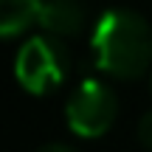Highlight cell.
Returning a JSON list of instances; mask_svg holds the SVG:
<instances>
[{
    "label": "cell",
    "mask_w": 152,
    "mask_h": 152,
    "mask_svg": "<svg viewBox=\"0 0 152 152\" xmlns=\"http://www.w3.org/2000/svg\"><path fill=\"white\" fill-rule=\"evenodd\" d=\"M90 51L99 71L115 79H135L152 62V28L135 11H104L93 28Z\"/></svg>",
    "instance_id": "6da1fadb"
},
{
    "label": "cell",
    "mask_w": 152,
    "mask_h": 152,
    "mask_svg": "<svg viewBox=\"0 0 152 152\" xmlns=\"http://www.w3.org/2000/svg\"><path fill=\"white\" fill-rule=\"evenodd\" d=\"M68 68H71L68 51L62 48L59 37H51V34L31 37L17 51L14 59L17 82L34 96H42V93H51L54 87H59L62 79L68 76Z\"/></svg>",
    "instance_id": "7a4b0ae2"
},
{
    "label": "cell",
    "mask_w": 152,
    "mask_h": 152,
    "mask_svg": "<svg viewBox=\"0 0 152 152\" xmlns=\"http://www.w3.org/2000/svg\"><path fill=\"white\" fill-rule=\"evenodd\" d=\"M115 113H118V102H115L113 90L96 79L82 82L68 99V127L82 138H99L113 127Z\"/></svg>",
    "instance_id": "3957f363"
},
{
    "label": "cell",
    "mask_w": 152,
    "mask_h": 152,
    "mask_svg": "<svg viewBox=\"0 0 152 152\" xmlns=\"http://www.w3.org/2000/svg\"><path fill=\"white\" fill-rule=\"evenodd\" d=\"M87 11L82 0H45L39 11V26L51 37H76L85 28Z\"/></svg>",
    "instance_id": "277c9868"
},
{
    "label": "cell",
    "mask_w": 152,
    "mask_h": 152,
    "mask_svg": "<svg viewBox=\"0 0 152 152\" xmlns=\"http://www.w3.org/2000/svg\"><path fill=\"white\" fill-rule=\"evenodd\" d=\"M45 0H0V31L3 37H17L31 23L39 20Z\"/></svg>",
    "instance_id": "5b68a950"
},
{
    "label": "cell",
    "mask_w": 152,
    "mask_h": 152,
    "mask_svg": "<svg viewBox=\"0 0 152 152\" xmlns=\"http://www.w3.org/2000/svg\"><path fill=\"white\" fill-rule=\"evenodd\" d=\"M138 141L152 149V113H144V118L138 121Z\"/></svg>",
    "instance_id": "8992f818"
},
{
    "label": "cell",
    "mask_w": 152,
    "mask_h": 152,
    "mask_svg": "<svg viewBox=\"0 0 152 152\" xmlns=\"http://www.w3.org/2000/svg\"><path fill=\"white\" fill-rule=\"evenodd\" d=\"M37 152H73V149L65 147V144H45V147H39Z\"/></svg>",
    "instance_id": "52a82bcc"
},
{
    "label": "cell",
    "mask_w": 152,
    "mask_h": 152,
    "mask_svg": "<svg viewBox=\"0 0 152 152\" xmlns=\"http://www.w3.org/2000/svg\"><path fill=\"white\" fill-rule=\"evenodd\" d=\"M149 90H152V73H149Z\"/></svg>",
    "instance_id": "ba28073f"
}]
</instances>
